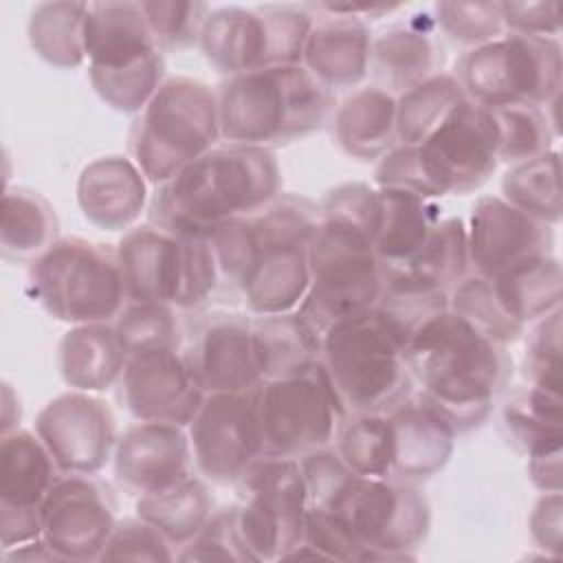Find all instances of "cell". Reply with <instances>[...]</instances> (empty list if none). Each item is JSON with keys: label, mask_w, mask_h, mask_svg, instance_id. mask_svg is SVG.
I'll list each match as a JSON object with an SVG mask.
<instances>
[{"label": "cell", "mask_w": 563, "mask_h": 563, "mask_svg": "<svg viewBox=\"0 0 563 563\" xmlns=\"http://www.w3.org/2000/svg\"><path fill=\"white\" fill-rule=\"evenodd\" d=\"M413 383L433 407L466 433L479 427L512 376L506 345L482 334L451 308L429 319L407 343Z\"/></svg>", "instance_id": "obj_1"}, {"label": "cell", "mask_w": 563, "mask_h": 563, "mask_svg": "<svg viewBox=\"0 0 563 563\" xmlns=\"http://www.w3.org/2000/svg\"><path fill=\"white\" fill-rule=\"evenodd\" d=\"M282 194V169L268 147L216 145L150 200L152 222L189 238H209L229 218H249Z\"/></svg>", "instance_id": "obj_2"}, {"label": "cell", "mask_w": 563, "mask_h": 563, "mask_svg": "<svg viewBox=\"0 0 563 563\" xmlns=\"http://www.w3.org/2000/svg\"><path fill=\"white\" fill-rule=\"evenodd\" d=\"M220 139L277 147L325 125L334 95L303 64H282L227 77L218 90Z\"/></svg>", "instance_id": "obj_3"}, {"label": "cell", "mask_w": 563, "mask_h": 563, "mask_svg": "<svg viewBox=\"0 0 563 563\" xmlns=\"http://www.w3.org/2000/svg\"><path fill=\"white\" fill-rule=\"evenodd\" d=\"M319 365L343 418L387 413L413 394L405 347L374 308L347 317L323 332Z\"/></svg>", "instance_id": "obj_4"}, {"label": "cell", "mask_w": 563, "mask_h": 563, "mask_svg": "<svg viewBox=\"0 0 563 563\" xmlns=\"http://www.w3.org/2000/svg\"><path fill=\"white\" fill-rule=\"evenodd\" d=\"M84 44L90 84L114 112L139 114L167 79L139 2H88Z\"/></svg>", "instance_id": "obj_5"}, {"label": "cell", "mask_w": 563, "mask_h": 563, "mask_svg": "<svg viewBox=\"0 0 563 563\" xmlns=\"http://www.w3.org/2000/svg\"><path fill=\"white\" fill-rule=\"evenodd\" d=\"M336 515L363 548L361 561H411L431 530V504L398 477L350 471L323 499L310 504Z\"/></svg>", "instance_id": "obj_6"}, {"label": "cell", "mask_w": 563, "mask_h": 563, "mask_svg": "<svg viewBox=\"0 0 563 563\" xmlns=\"http://www.w3.org/2000/svg\"><path fill=\"white\" fill-rule=\"evenodd\" d=\"M218 97L200 79L167 77L134 121L130 150L147 183L163 185L216 147Z\"/></svg>", "instance_id": "obj_7"}, {"label": "cell", "mask_w": 563, "mask_h": 563, "mask_svg": "<svg viewBox=\"0 0 563 563\" xmlns=\"http://www.w3.org/2000/svg\"><path fill=\"white\" fill-rule=\"evenodd\" d=\"M29 286L35 301L68 325L114 323L130 301L117 249L79 235L59 238L31 262Z\"/></svg>", "instance_id": "obj_8"}, {"label": "cell", "mask_w": 563, "mask_h": 563, "mask_svg": "<svg viewBox=\"0 0 563 563\" xmlns=\"http://www.w3.org/2000/svg\"><path fill=\"white\" fill-rule=\"evenodd\" d=\"M308 262L310 288L297 314L317 341L330 325L376 306L385 268L374 253V240L361 229L319 216Z\"/></svg>", "instance_id": "obj_9"}, {"label": "cell", "mask_w": 563, "mask_h": 563, "mask_svg": "<svg viewBox=\"0 0 563 563\" xmlns=\"http://www.w3.org/2000/svg\"><path fill=\"white\" fill-rule=\"evenodd\" d=\"M117 257L130 301L191 310L207 303L220 286L209 238L176 235L154 222L125 231Z\"/></svg>", "instance_id": "obj_10"}, {"label": "cell", "mask_w": 563, "mask_h": 563, "mask_svg": "<svg viewBox=\"0 0 563 563\" xmlns=\"http://www.w3.org/2000/svg\"><path fill=\"white\" fill-rule=\"evenodd\" d=\"M466 97L484 108H543L561 95L563 48L559 37L504 33L468 48L457 62Z\"/></svg>", "instance_id": "obj_11"}, {"label": "cell", "mask_w": 563, "mask_h": 563, "mask_svg": "<svg viewBox=\"0 0 563 563\" xmlns=\"http://www.w3.org/2000/svg\"><path fill=\"white\" fill-rule=\"evenodd\" d=\"M312 22L314 15L301 7H218L205 20L198 48L229 77L301 64Z\"/></svg>", "instance_id": "obj_12"}, {"label": "cell", "mask_w": 563, "mask_h": 563, "mask_svg": "<svg viewBox=\"0 0 563 563\" xmlns=\"http://www.w3.org/2000/svg\"><path fill=\"white\" fill-rule=\"evenodd\" d=\"M238 523L255 563L284 561L301 539L310 493L297 457L262 455L235 482Z\"/></svg>", "instance_id": "obj_13"}, {"label": "cell", "mask_w": 563, "mask_h": 563, "mask_svg": "<svg viewBox=\"0 0 563 563\" xmlns=\"http://www.w3.org/2000/svg\"><path fill=\"white\" fill-rule=\"evenodd\" d=\"M264 455L303 457L334 442L343 411L317 363L314 367L268 378L257 385Z\"/></svg>", "instance_id": "obj_14"}, {"label": "cell", "mask_w": 563, "mask_h": 563, "mask_svg": "<svg viewBox=\"0 0 563 563\" xmlns=\"http://www.w3.org/2000/svg\"><path fill=\"white\" fill-rule=\"evenodd\" d=\"M497 123L490 108L464 99L424 141L413 145L424 196H464L497 169Z\"/></svg>", "instance_id": "obj_15"}, {"label": "cell", "mask_w": 563, "mask_h": 563, "mask_svg": "<svg viewBox=\"0 0 563 563\" xmlns=\"http://www.w3.org/2000/svg\"><path fill=\"white\" fill-rule=\"evenodd\" d=\"M194 468L211 484H235L264 455L257 387L207 394L187 424Z\"/></svg>", "instance_id": "obj_16"}, {"label": "cell", "mask_w": 563, "mask_h": 563, "mask_svg": "<svg viewBox=\"0 0 563 563\" xmlns=\"http://www.w3.org/2000/svg\"><path fill=\"white\" fill-rule=\"evenodd\" d=\"M40 435L62 473L97 475L112 464L119 440L117 416L99 394L68 389L35 416Z\"/></svg>", "instance_id": "obj_17"}, {"label": "cell", "mask_w": 563, "mask_h": 563, "mask_svg": "<svg viewBox=\"0 0 563 563\" xmlns=\"http://www.w3.org/2000/svg\"><path fill=\"white\" fill-rule=\"evenodd\" d=\"M42 539L59 561H99L117 526L114 499L95 475L59 473L40 506Z\"/></svg>", "instance_id": "obj_18"}, {"label": "cell", "mask_w": 563, "mask_h": 563, "mask_svg": "<svg viewBox=\"0 0 563 563\" xmlns=\"http://www.w3.org/2000/svg\"><path fill=\"white\" fill-rule=\"evenodd\" d=\"M59 468L35 431L0 433V545L11 550L42 537L40 506Z\"/></svg>", "instance_id": "obj_19"}, {"label": "cell", "mask_w": 563, "mask_h": 563, "mask_svg": "<svg viewBox=\"0 0 563 563\" xmlns=\"http://www.w3.org/2000/svg\"><path fill=\"white\" fill-rule=\"evenodd\" d=\"M121 407L134 420L187 427L205 400L183 347H158L128 356L117 385Z\"/></svg>", "instance_id": "obj_20"}, {"label": "cell", "mask_w": 563, "mask_h": 563, "mask_svg": "<svg viewBox=\"0 0 563 563\" xmlns=\"http://www.w3.org/2000/svg\"><path fill=\"white\" fill-rule=\"evenodd\" d=\"M471 273L493 277L519 262L554 253V227L501 196H479L466 220Z\"/></svg>", "instance_id": "obj_21"}, {"label": "cell", "mask_w": 563, "mask_h": 563, "mask_svg": "<svg viewBox=\"0 0 563 563\" xmlns=\"http://www.w3.org/2000/svg\"><path fill=\"white\" fill-rule=\"evenodd\" d=\"M187 427L172 422L136 420L119 433L112 471L117 482L132 495L161 493L194 471Z\"/></svg>", "instance_id": "obj_22"}, {"label": "cell", "mask_w": 563, "mask_h": 563, "mask_svg": "<svg viewBox=\"0 0 563 563\" xmlns=\"http://www.w3.org/2000/svg\"><path fill=\"white\" fill-rule=\"evenodd\" d=\"M183 352L205 394L249 391L262 383L253 345V319L244 314H207Z\"/></svg>", "instance_id": "obj_23"}, {"label": "cell", "mask_w": 563, "mask_h": 563, "mask_svg": "<svg viewBox=\"0 0 563 563\" xmlns=\"http://www.w3.org/2000/svg\"><path fill=\"white\" fill-rule=\"evenodd\" d=\"M147 178L121 154L90 161L77 178L75 194L84 218L103 231H130L150 205Z\"/></svg>", "instance_id": "obj_24"}, {"label": "cell", "mask_w": 563, "mask_h": 563, "mask_svg": "<svg viewBox=\"0 0 563 563\" xmlns=\"http://www.w3.org/2000/svg\"><path fill=\"white\" fill-rule=\"evenodd\" d=\"M387 416L394 429L391 477L418 484L449 464L460 433L424 396L411 394Z\"/></svg>", "instance_id": "obj_25"}, {"label": "cell", "mask_w": 563, "mask_h": 563, "mask_svg": "<svg viewBox=\"0 0 563 563\" xmlns=\"http://www.w3.org/2000/svg\"><path fill=\"white\" fill-rule=\"evenodd\" d=\"M372 29L356 15L321 13L308 33L301 64L325 88H356L372 70Z\"/></svg>", "instance_id": "obj_26"}, {"label": "cell", "mask_w": 563, "mask_h": 563, "mask_svg": "<svg viewBox=\"0 0 563 563\" xmlns=\"http://www.w3.org/2000/svg\"><path fill=\"white\" fill-rule=\"evenodd\" d=\"M55 363L62 380L70 389L103 394L119 385L128 363L114 323L70 325L59 343Z\"/></svg>", "instance_id": "obj_27"}, {"label": "cell", "mask_w": 563, "mask_h": 563, "mask_svg": "<svg viewBox=\"0 0 563 563\" xmlns=\"http://www.w3.org/2000/svg\"><path fill=\"white\" fill-rule=\"evenodd\" d=\"M336 145L356 161H378L394 145L396 95L383 86L354 88L332 112Z\"/></svg>", "instance_id": "obj_28"}, {"label": "cell", "mask_w": 563, "mask_h": 563, "mask_svg": "<svg viewBox=\"0 0 563 563\" xmlns=\"http://www.w3.org/2000/svg\"><path fill=\"white\" fill-rule=\"evenodd\" d=\"M310 288L308 246L275 244L262 246L260 260L242 286V297L251 314L295 312Z\"/></svg>", "instance_id": "obj_29"}, {"label": "cell", "mask_w": 563, "mask_h": 563, "mask_svg": "<svg viewBox=\"0 0 563 563\" xmlns=\"http://www.w3.org/2000/svg\"><path fill=\"white\" fill-rule=\"evenodd\" d=\"M488 282L504 314L523 330L561 308L563 273L554 253L519 262Z\"/></svg>", "instance_id": "obj_30"}, {"label": "cell", "mask_w": 563, "mask_h": 563, "mask_svg": "<svg viewBox=\"0 0 563 563\" xmlns=\"http://www.w3.org/2000/svg\"><path fill=\"white\" fill-rule=\"evenodd\" d=\"M59 240L51 200L31 187H7L2 194L0 251L7 262H35Z\"/></svg>", "instance_id": "obj_31"}, {"label": "cell", "mask_w": 563, "mask_h": 563, "mask_svg": "<svg viewBox=\"0 0 563 563\" xmlns=\"http://www.w3.org/2000/svg\"><path fill=\"white\" fill-rule=\"evenodd\" d=\"M440 48L433 35L416 22L394 24L374 35L372 68L383 79V88L400 95L440 73Z\"/></svg>", "instance_id": "obj_32"}, {"label": "cell", "mask_w": 563, "mask_h": 563, "mask_svg": "<svg viewBox=\"0 0 563 563\" xmlns=\"http://www.w3.org/2000/svg\"><path fill=\"white\" fill-rule=\"evenodd\" d=\"M383 222L374 253L383 268H407L440 220L435 200L400 189H378Z\"/></svg>", "instance_id": "obj_33"}, {"label": "cell", "mask_w": 563, "mask_h": 563, "mask_svg": "<svg viewBox=\"0 0 563 563\" xmlns=\"http://www.w3.org/2000/svg\"><path fill=\"white\" fill-rule=\"evenodd\" d=\"M213 510L207 479L194 473L161 493L136 497V515L152 523L176 550L200 532Z\"/></svg>", "instance_id": "obj_34"}, {"label": "cell", "mask_w": 563, "mask_h": 563, "mask_svg": "<svg viewBox=\"0 0 563 563\" xmlns=\"http://www.w3.org/2000/svg\"><path fill=\"white\" fill-rule=\"evenodd\" d=\"M449 308V290L422 282L407 268H385L374 312L402 347L429 319Z\"/></svg>", "instance_id": "obj_35"}, {"label": "cell", "mask_w": 563, "mask_h": 563, "mask_svg": "<svg viewBox=\"0 0 563 563\" xmlns=\"http://www.w3.org/2000/svg\"><path fill=\"white\" fill-rule=\"evenodd\" d=\"M253 345L262 380L299 374L319 363V341L297 310L255 317Z\"/></svg>", "instance_id": "obj_36"}, {"label": "cell", "mask_w": 563, "mask_h": 563, "mask_svg": "<svg viewBox=\"0 0 563 563\" xmlns=\"http://www.w3.org/2000/svg\"><path fill=\"white\" fill-rule=\"evenodd\" d=\"M88 2H40L26 22V37L33 53L55 68H79L86 62L84 26Z\"/></svg>", "instance_id": "obj_37"}, {"label": "cell", "mask_w": 563, "mask_h": 563, "mask_svg": "<svg viewBox=\"0 0 563 563\" xmlns=\"http://www.w3.org/2000/svg\"><path fill=\"white\" fill-rule=\"evenodd\" d=\"M466 97L455 73H435L396 95V134L402 145L424 141Z\"/></svg>", "instance_id": "obj_38"}, {"label": "cell", "mask_w": 563, "mask_h": 563, "mask_svg": "<svg viewBox=\"0 0 563 563\" xmlns=\"http://www.w3.org/2000/svg\"><path fill=\"white\" fill-rule=\"evenodd\" d=\"M499 196L528 216L556 227L563 220L559 150L554 147L541 156L508 167L501 178Z\"/></svg>", "instance_id": "obj_39"}, {"label": "cell", "mask_w": 563, "mask_h": 563, "mask_svg": "<svg viewBox=\"0 0 563 563\" xmlns=\"http://www.w3.org/2000/svg\"><path fill=\"white\" fill-rule=\"evenodd\" d=\"M332 449L363 477H391L394 429L387 413H354L341 420Z\"/></svg>", "instance_id": "obj_40"}, {"label": "cell", "mask_w": 563, "mask_h": 563, "mask_svg": "<svg viewBox=\"0 0 563 563\" xmlns=\"http://www.w3.org/2000/svg\"><path fill=\"white\" fill-rule=\"evenodd\" d=\"M407 271L422 282L451 292L466 275H471L466 220L460 216L440 218Z\"/></svg>", "instance_id": "obj_41"}, {"label": "cell", "mask_w": 563, "mask_h": 563, "mask_svg": "<svg viewBox=\"0 0 563 563\" xmlns=\"http://www.w3.org/2000/svg\"><path fill=\"white\" fill-rule=\"evenodd\" d=\"M497 123L499 163L512 167L517 163L530 161L554 150V130L545 117L543 108L532 106H508L490 108Z\"/></svg>", "instance_id": "obj_42"}, {"label": "cell", "mask_w": 563, "mask_h": 563, "mask_svg": "<svg viewBox=\"0 0 563 563\" xmlns=\"http://www.w3.org/2000/svg\"><path fill=\"white\" fill-rule=\"evenodd\" d=\"M176 310L158 301H128L114 319V330L128 356L158 347H183V328Z\"/></svg>", "instance_id": "obj_43"}, {"label": "cell", "mask_w": 563, "mask_h": 563, "mask_svg": "<svg viewBox=\"0 0 563 563\" xmlns=\"http://www.w3.org/2000/svg\"><path fill=\"white\" fill-rule=\"evenodd\" d=\"M260 246H310L319 229V205L295 194H279L251 216Z\"/></svg>", "instance_id": "obj_44"}, {"label": "cell", "mask_w": 563, "mask_h": 563, "mask_svg": "<svg viewBox=\"0 0 563 563\" xmlns=\"http://www.w3.org/2000/svg\"><path fill=\"white\" fill-rule=\"evenodd\" d=\"M449 306L453 312L471 321L482 334H486L499 345L515 343L526 332L504 314V310L499 308L490 290V282L484 275H475V273L466 275L449 292Z\"/></svg>", "instance_id": "obj_45"}, {"label": "cell", "mask_w": 563, "mask_h": 563, "mask_svg": "<svg viewBox=\"0 0 563 563\" xmlns=\"http://www.w3.org/2000/svg\"><path fill=\"white\" fill-rule=\"evenodd\" d=\"M147 26L163 53H180L198 46L211 7L200 0L139 2Z\"/></svg>", "instance_id": "obj_46"}, {"label": "cell", "mask_w": 563, "mask_h": 563, "mask_svg": "<svg viewBox=\"0 0 563 563\" xmlns=\"http://www.w3.org/2000/svg\"><path fill=\"white\" fill-rule=\"evenodd\" d=\"M211 251L216 257L220 284L242 290L246 277L260 260L262 246L249 218H229L220 222L209 235Z\"/></svg>", "instance_id": "obj_47"}, {"label": "cell", "mask_w": 563, "mask_h": 563, "mask_svg": "<svg viewBox=\"0 0 563 563\" xmlns=\"http://www.w3.org/2000/svg\"><path fill=\"white\" fill-rule=\"evenodd\" d=\"M433 20L451 42L466 51L506 33L499 2H435Z\"/></svg>", "instance_id": "obj_48"}, {"label": "cell", "mask_w": 563, "mask_h": 563, "mask_svg": "<svg viewBox=\"0 0 563 563\" xmlns=\"http://www.w3.org/2000/svg\"><path fill=\"white\" fill-rule=\"evenodd\" d=\"M561 314L563 310H552L532 325L526 328V350H523V376L528 385H537L550 391H561ZM563 394V391H561Z\"/></svg>", "instance_id": "obj_49"}, {"label": "cell", "mask_w": 563, "mask_h": 563, "mask_svg": "<svg viewBox=\"0 0 563 563\" xmlns=\"http://www.w3.org/2000/svg\"><path fill=\"white\" fill-rule=\"evenodd\" d=\"M176 561H253L249 552L240 523H238V504L224 506L211 512L200 532L185 543Z\"/></svg>", "instance_id": "obj_50"}, {"label": "cell", "mask_w": 563, "mask_h": 563, "mask_svg": "<svg viewBox=\"0 0 563 563\" xmlns=\"http://www.w3.org/2000/svg\"><path fill=\"white\" fill-rule=\"evenodd\" d=\"M319 216L352 224L367 233L374 244L383 222V200L378 187L369 183H341L332 187L319 202Z\"/></svg>", "instance_id": "obj_51"}, {"label": "cell", "mask_w": 563, "mask_h": 563, "mask_svg": "<svg viewBox=\"0 0 563 563\" xmlns=\"http://www.w3.org/2000/svg\"><path fill=\"white\" fill-rule=\"evenodd\" d=\"M176 554L178 550L136 515L117 519L99 561H176Z\"/></svg>", "instance_id": "obj_52"}, {"label": "cell", "mask_w": 563, "mask_h": 563, "mask_svg": "<svg viewBox=\"0 0 563 563\" xmlns=\"http://www.w3.org/2000/svg\"><path fill=\"white\" fill-rule=\"evenodd\" d=\"M504 429L508 431L510 442L526 453V457L563 449V424L543 422L515 400H508L501 411Z\"/></svg>", "instance_id": "obj_53"}, {"label": "cell", "mask_w": 563, "mask_h": 563, "mask_svg": "<svg viewBox=\"0 0 563 563\" xmlns=\"http://www.w3.org/2000/svg\"><path fill=\"white\" fill-rule=\"evenodd\" d=\"M504 29L508 33L534 35V37H559L563 18L561 2L539 0V2H499Z\"/></svg>", "instance_id": "obj_54"}, {"label": "cell", "mask_w": 563, "mask_h": 563, "mask_svg": "<svg viewBox=\"0 0 563 563\" xmlns=\"http://www.w3.org/2000/svg\"><path fill=\"white\" fill-rule=\"evenodd\" d=\"M528 530L534 548L548 559L563 556V493H541L528 515Z\"/></svg>", "instance_id": "obj_55"}, {"label": "cell", "mask_w": 563, "mask_h": 563, "mask_svg": "<svg viewBox=\"0 0 563 563\" xmlns=\"http://www.w3.org/2000/svg\"><path fill=\"white\" fill-rule=\"evenodd\" d=\"M528 477L541 493H563V449L530 455Z\"/></svg>", "instance_id": "obj_56"}, {"label": "cell", "mask_w": 563, "mask_h": 563, "mask_svg": "<svg viewBox=\"0 0 563 563\" xmlns=\"http://www.w3.org/2000/svg\"><path fill=\"white\" fill-rule=\"evenodd\" d=\"M2 561H24V563H31V561H59L57 554L46 545V541L40 537V539H33L29 543H22V545H15L11 550H2Z\"/></svg>", "instance_id": "obj_57"}, {"label": "cell", "mask_w": 563, "mask_h": 563, "mask_svg": "<svg viewBox=\"0 0 563 563\" xmlns=\"http://www.w3.org/2000/svg\"><path fill=\"white\" fill-rule=\"evenodd\" d=\"M0 420H2V431L0 433H7V431H13L20 427V418H22V405H20V398L15 394V389L11 387L9 380H2V394H0Z\"/></svg>", "instance_id": "obj_58"}]
</instances>
